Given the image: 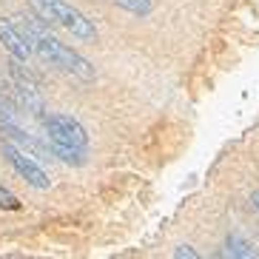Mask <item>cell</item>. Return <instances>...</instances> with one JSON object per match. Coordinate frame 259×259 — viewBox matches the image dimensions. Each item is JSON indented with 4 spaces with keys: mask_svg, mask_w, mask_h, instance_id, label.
<instances>
[{
    "mask_svg": "<svg viewBox=\"0 0 259 259\" xmlns=\"http://www.w3.org/2000/svg\"><path fill=\"white\" fill-rule=\"evenodd\" d=\"M15 20H17V29L23 31V37L29 40V46L34 49V54H37L40 60H46L49 66H57V69L69 71V74L80 77L85 83L94 80V66L85 57H80L74 49H69L66 43H60V40L54 37L46 26V17L20 15Z\"/></svg>",
    "mask_w": 259,
    "mask_h": 259,
    "instance_id": "1",
    "label": "cell"
},
{
    "mask_svg": "<svg viewBox=\"0 0 259 259\" xmlns=\"http://www.w3.org/2000/svg\"><path fill=\"white\" fill-rule=\"evenodd\" d=\"M34 9L40 12V17H46L49 23H60L63 29H69L77 40H94L97 37V29L83 12H77L71 3L66 0H31Z\"/></svg>",
    "mask_w": 259,
    "mask_h": 259,
    "instance_id": "2",
    "label": "cell"
},
{
    "mask_svg": "<svg viewBox=\"0 0 259 259\" xmlns=\"http://www.w3.org/2000/svg\"><path fill=\"white\" fill-rule=\"evenodd\" d=\"M43 128L52 143L60 145H74V148H85L89 145V134L74 117L69 114H46L43 117Z\"/></svg>",
    "mask_w": 259,
    "mask_h": 259,
    "instance_id": "3",
    "label": "cell"
},
{
    "mask_svg": "<svg viewBox=\"0 0 259 259\" xmlns=\"http://www.w3.org/2000/svg\"><path fill=\"white\" fill-rule=\"evenodd\" d=\"M9 74H12V85H15L17 103H20L26 111H31V114H43V108H46L43 94H40L37 83L31 80L29 71L20 69V60H17V57H12V63H9Z\"/></svg>",
    "mask_w": 259,
    "mask_h": 259,
    "instance_id": "4",
    "label": "cell"
},
{
    "mask_svg": "<svg viewBox=\"0 0 259 259\" xmlns=\"http://www.w3.org/2000/svg\"><path fill=\"white\" fill-rule=\"evenodd\" d=\"M3 151H6L9 162L15 165V171H17L20 177H23V180L31 185V188H37V191H46L49 185H52V180H49V174H46V171H43V168H40L34 160H31V157L23 151V148H17L15 143H3Z\"/></svg>",
    "mask_w": 259,
    "mask_h": 259,
    "instance_id": "5",
    "label": "cell"
},
{
    "mask_svg": "<svg viewBox=\"0 0 259 259\" xmlns=\"http://www.w3.org/2000/svg\"><path fill=\"white\" fill-rule=\"evenodd\" d=\"M0 43H3V49H6L12 57H17L20 63H26L31 57V52H34V49L29 46V40L23 37V31L17 29V23H12V20H0Z\"/></svg>",
    "mask_w": 259,
    "mask_h": 259,
    "instance_id": "6",
    "label": "cell"
},
{
    "mask_svg": "<svg viewBox=\"0 0 259 259\" xmlns=\"http://www.w3.org/2000/svg\"><path fill=\"white\" fill-rule=\"evenodd\" d=\"M225 256H236V259H256L259 253L253 251V245L239 234H231L225 242Z\"/></svg>",
    "mask_w": 259,
    "mask_h": 259,
    "instance_id": "7",
    "label": "cell"
},
{
    "mask_svg": "<svg viewBox=\"0 0 259 259\" xmlns=\"http://www.w3.org/2000/svg\"><path fill=\"white\" fill-rule=\"evenodd\" d=\"M0 125L9 131V134H15V137H20V125H17V111L15 106L9 103L3 94H0Z\"/></svg>",
    "mask_w": 259,
    "mask_h": 259,
    "instance_id": "8",
    "label": "cell"
},
{
    "mask_svg": "<svg viewBox=\"0 0 259 259\" xmlns=\"http://www.w3.org/2000/svg\"><path fill=\"white\" fill-rule=\"evenodd\" d=\"M52 151L57 154L63 162H69V165H83V162H85V148H74V145L52 143Z\"/></svg>",
    "mask_w": 259,
    "mask_h": 259,
    "instance_id": "9",
    "label": "cell"
},
{
    "mask_svg": "<svg viewBox=\"0 0 259 259\" xmlns=\"http://www.w3.org/2000/svg\"><path fill=\"white\" fill-rule=\"evenodd\" d=\"M120 9H125V12H131V15L137 17H148L151 15V0H114Z\"/></svg>",
    "mask_w": 259,
    "mask_h": 259,
    "instance_id": "10",
    "label": "cell"
},
{
    "mask_svg": "<svg viewBox=\"0 0 259 259\" xmlns=\"http://www.w3.org/2000/svg\"><path fill=\"white\" fill-rule=\"evenodd\" d=\"M0 208H20L17 197H15L9 188H3V185H0Z\"/></svg>",
    "mask_w": 259,
    "mask_h": 259,
    "instance_id": "11",
    "label": "cell"
},
{
    "mask_svg": "<svg viewBox=\"0 0 259 259\" xmlns=\"http://www.w3.org/2000/svg\"><path fill=\"white\" fill-rule=\"evenodd\" d=\"M174 256H177V259H199V253L194 251L191 245H180V248L174 251Z\"/></svg>",
    "mask_w": 259,
    "mask_h": 259,
    "instance_id": "12",
    "label": "cell"
},
{
    "mask_svg": "<svg viewBox=\"0 0 259 259\" xmlns=\"http://www.w3.org/2000/svg\"><path fill=\"white\" fill-rule=\"evenodd\" d=\"M251 202H253V208L259 211V191H253V197H251Z\"/></svg>",
    "mask_w": 259,
    "mask_h": 259,
    "instance_id": "13",
    "label": "cell"
}]
</instances>
